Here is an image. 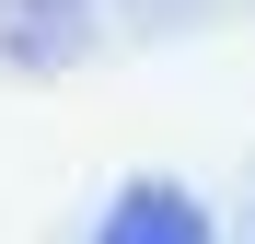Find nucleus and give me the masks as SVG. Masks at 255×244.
Wrapping results in <instances>:
<instances>
[{"label":"nucleus","instance_id":"f257e3e1","mask_svg":"<svg viewBox=\"0 0 255 244\" xmlns=\"http://www.w3.org/2000/svg\"><path fill=\"white\" fill-rule=\"evenodd\" d=\"M81 35H93V0H0V58L23 81H58L81 58Z\"/></svg>","mask_w":255,"mask_h":244},{"label":"nucleus","instance_id":"f03ea898","mask_svg":"<svg viewBox=\"0 0 255 244\" xmlns=\"http://www.w3.org/2000/svg\"><path fill=\"white\" fill-rule=\"evenodd\" d=\"M93 244H221L209 233V210L186 186H162V175H139V186H116L105 198V221H93Z\"/></svg>","mask_w":255,"mask_h":244}]
</instances>
